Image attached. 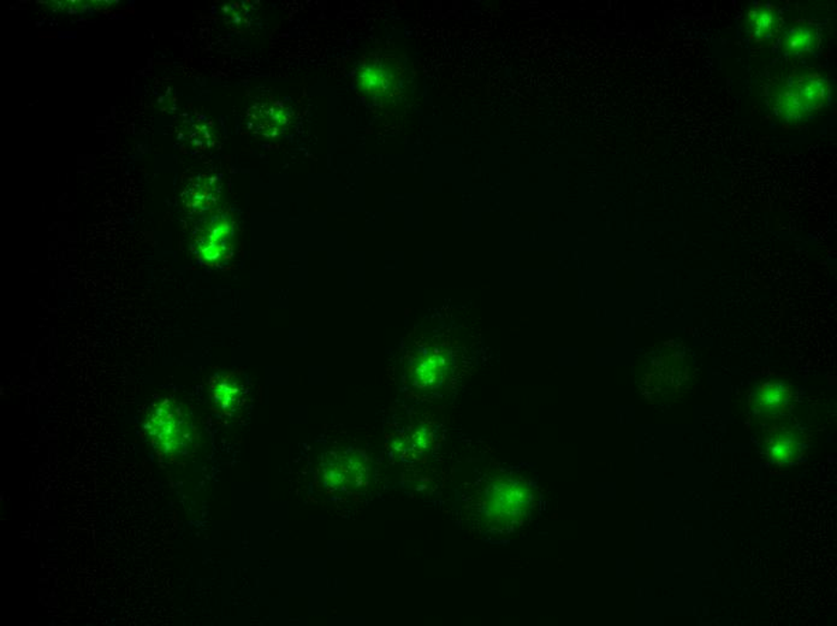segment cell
I'll return each instance as SVG.
<instances>
[{
    "instance_id": "7a4b0ae2",
    "label": "cell",
    "mask_w": 837,
    "mask_h": 626,
    "mask_svg": "<svg viewBox=\"0 0 837 626\" xmlns=\"http://www.w3.org/2000/svg\"><path fill=\"white\" fill-rule=\"evenodd\" d=\"M829 99V82L821 75L808 74L787 82L778 93L776 111L787 120H801L828 105Z\"/></svg>"
},
{
    "instance_id": "6da1fadb",
    "label": "cell",
    "mask_w": 837,
    "mask_h": 626,
    "mask_svg": "<svg viewBox=\"0 0 837 626\" xmlns=\"http://www.w3.org/2000/svg\"><path fill=\"white\" fill-rule=\"evenodd\" d=\"M152 446L165 459L174 462L194 449L196 429L184 406L164 399L152 408L144 423Z\"/></svg>"
},
{
    "instance_id": "277c9868",
    "label": "cell",
    "mask_w": 837,
    "mask_h": 626,
    "mask_svg": "<svg viewBox=\"0 0 837 626\" xmlns=\"http://www.w3.org/2000/svg\"><path fill=\"white\" fill-rule=\"evenodd\" d=\"M794 391L787 382L771 380L758 384L750 395V408L760 422L778 421L790 412Z\"/></svg>"
},
{
    "instance_id": "30bf717a",
    "label": "cell",
    "mask_w": 837,
    "mask_h": 626,
    "mask_svg": "<svg viewBox=\"0 0 837 626\" xmlns=\"http://www.w3.org/2000/svg\"><path fill=\"white\" fill-rule=\"evenodd\" d=\"M216 193L217 187H213L212 181L198 180V184L188 188V194L185 199L189 208L205 210L215 201Z\"/></svg>"
},
{
    "instance_id": "7c38bea8",
    "label": "cell",
    "mask_w": 837,
    "mask_h": 626,
    "mask_svg": "<svg viewBox=\"0 0 837 626\" xmlns=\"http://www.w3.org/2000/svg\"><path fill=\"white\" fill-rule=\"evenodd\" d=\"M444 367H446V360L442 357L437 356V354L436 356L427 357L416 370L418 382L423 385L435 384L442 376Z\"/></svg>"
},
{
    "instance_id": "52a82bcc",
    "label": "cell",
    "mask_w": 837,
    "mask_h": 626,
    "mask_svg": "<svg viewBox=\"0 0 837 626\" xmlns=\"http://www.w3.org/2000/svg\"><path fill=\"white\" fill-rule=\"evenodd\" d=\"M804 449L801 439L794 436L793 433L784 432H778L776 436H771L767 440V456L771 462L777 465L790 464L794 462Z\"/></svg>"
},
{
    "instance_id": "5b68a950",
    "label": "cell",
    "mask_w": 837,
    "mask_h": 626,
    "mask_svg": "<svg viewBox=\"0 0 837 626\" xmlns=\"http://www.w3.org/2000/svg\"><path fill=\"white\" fill-rule=\"evenodd\" d=\"M232 237V225L226 216L218 217L209 225L206 232L200 236L198 249L200 256L208 263H218L226 257L229 251V240Z\"/></svg>"
},
{
    "instance_id": "9c48e42d",
    "label": "cell",
    "mask_w": 837,
    "mask_h": 626,
    "mask_svg": "<svg viewBox=\"0 0 837 626\" xmlns=\"http://www.w3.org/2000/svg\"><path fill=\"white\" fill-rule=\"evenodd\" d=\"M749 27L754 37L767 39L776 30L777 17L769 8H758L750 12Z\"/></svg>"
},
{
    "instance_id": "8992f818",
    "label": "cell",
    "mask_w": 837,
    "mask_h": 626,
    "mask_svg": "<svg viewBox=\"0 0 837 626\" xmlns=\"http://www.w3.org/2000/svg\"><path fill=\"white\" fill-rule=\"evenodd\" d=\"M209 391L216 408L223 414H235L242 405L244 388L236 375L227 374L213 378Z\"/></svg>"
},
{
    "instance_id": "8fae6325",
    "label": "cell",
    "mask_w": 837,
    "mask_h": 626,
    "mask_svg": "<svg viewBox=\"0 0 837 626\" xmlns=\"http://www.w3.org/2000/svg\"><path fill=\"white\" fill-rule=\"evenodd\" d=\"M814 32L808 27H797L787 34L785 50L790 54H801L814 46Z\"/></svg>"
},
{
    "instance_id": "3957f363",
    "label": "cell",
    "mask_w": 837,
    "mask_h": 626,
    "mask_svg": "<svg viewBox=\"0 0 837 626\" xmlns=\"http://www.w3.org/2000/svg\"><path fill=\"white\" fill-rule=\"evenodd\" d=\"M405 78L401 64L387 54L367 56L357 70V85L361 91L374 98H394L402 92Z\"/></svg>"
},
{
    "instance_id": "ba28073f",
    "label": "cell",
    "mask_w": 837,
    "mask_h": 626,
    "mask_svg": "<svg viewBox=\"0 0 837 626\" xmlns=\"http://www.w3.org/2000/svg\"><path fill=\"white\" fill-rule=\"evenodd\" d=\"M250 116L251 122L256 125L258 132L274 136L282 129V123L284 122L283 112L277 105H258L250 110Z\"/></svg>"
}]
</instances>
